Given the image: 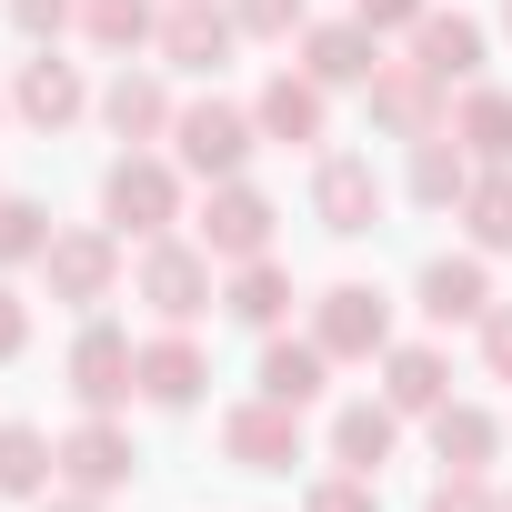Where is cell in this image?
I'll use <instances>...</instances> for the list:
<instances>
[{
  "label": "cell",
  "mask_w": 512,
  "mask_h": 512,
  "mask_svg": "<svg viewBox=\"0 0 512 512\" xmlns=\"http://www.w3.org/2000/svg\"><path fill=\"white\" fill-rule=\"evenodd\" d=\"M221 452H231L241 472H292V462H302V412L272 402V392H262V402H231V412H221Z\"/></svg>",
  "instance_id": "cell-6"
},
{
  "label": "cell",
  "mask_w": 512,
  "mask_h": 512,
  "mask_svg": "<svg viewBox=\"0 0 512 512\" xmlns=\"http://www.w3.org/2000/svg\"><path fill=\"white\" fill-rule=\"evenodd\" d=\"M21 342H31V302L0 282V362H21Z\"/></svg>",
  "instance_id": "cell-37"
},
{
  "label": "cell",
  "mask_w": 512,
  "mask_h": 512,
  "mask_svg": "<svg viewBox=\"0 0 512 512\" xmlns=\"http://www.w3.org/2000/svg\"><path fill=\"white\" fill-rule=\"evenodd\" d=\"M41 251H51V211L21 201V191H0V272H11V262H41Z\"/></svg>",
  "instance_id": "cell-30"
},
{
  "label": "cell",
  "mask_w": 512,
  "mask_h": 512,
  "mask_svg": "<svg viewBox=\"0 0 512 512\" xmlns=\"http://www.w3.org/2000/svg\"><path fill=\"white\" fill-rule=\"evenodd\" d=\"M492 312V272H482V251H442V262H422V322H482Z\"/></svg>",
  "instance_id": "cell-16"
},
{
  "label": "cell",
  "mask_w": 512,
  "mask_h": 512,
  "mask_svg": "<svg viewBox=\"0 0 512 512\" xmlns=\"http://www.w3.org/2000/svg\"><path fill=\"white\" fill-rule=\"evenodd\" d=\"M201 382H211V362H201V342L161 322V332L141 342V402H161V412H191V402H201Z\"/></svg>",
  "instance_id": "cell-15"
},
{
  "label": "cell",
  "mask_w": 512,
  "mask_h": 512,
  "mask_svg": "<svg viewBox=\"0 0 512 512\" xmlns=\"http://www.w3.org/2000/svg\"><path fill=\"white\" fill-rule=\"evenodd\" d=\"M101 121H111L121 141H171V121H181V111H171V91H161L151 71H121V81L101 91Z\"/></svg>",
  "instance_id": "cell-24"
},
{
  "label": "cell",
  "mask_w": 512,
  "mask_h": 512,
  "mask_svg": "<svg viewBox=\"0 0 512 512\" xmlns=\"http://www.w3.org/2000/svg\"><path fill=\"white\" fill-rule=\"evenodd\" d=\"M131 472H141V452H131V432H121L111 412H91L81 432H61V482H71V492L101 502V492H121Z\"/></svg>",
  "instance_id": "cell-11"
},
{
  "label": "cell",
  "mask_w": 512,
  "mask_h": 512,
  "mask_svg": "<svg viewBox=\"0 0 512 512\" xmlns=\"http://www.w3.org/2000/svg\"><path fill=\"white\" fill-rule=\"evenodd\" d=\"M422 11H432V0H352V21L382 41V31H422Z\"/></svg>",
  "instance_id": "cell-35"
},
{
  "label": "cell",
  "mask_w": 512,
  "mask_h": 512,
  "mask_svg": "<svg viewBox=\"0 0 512 512\" xmlns=\"http://www.w3.org/2000/svg\"><path fill=\"white\" fill-rule=\"evenodd\" d=\"M41 272H51V302H71V312H101V302L121 292V231H51Z\"/></svg>",
  "instance_id": "cell-5"
},
{
  "label": "cell",
  "mask_w": 512,
  "mask_h": 512,
  "mask_svg": "<svg viewBox=\"0 0 512 512\" xmlns=\"http://www.w3.org/2000/svg\"><path fill=\"white\" fill-rule=\"evenodd\" d=\"M312 342H322L332 362H382V352H392V302H382L372 282H332V292L312 302Z\"/></svg>",
  "instance_id": "cell-4"
},
{
  "label": "cell",
  "mask_w": 512,
  "mask_h": 512,
  "mask_svg": "<svg viewBox=\"0 0 512 512\" xmlns=\"http://www.w3.org/2000/svg\"><path fill=\"white\" fill-rule=\"evenodd\" d=\"M231 41H241V21L211 11V0H171V11H161V61L171 71H221Z\"/></svg>",
  "instance_id": "cell-14"
},
{
  "label": "cell",
  "mask_w": 512,
  "mask_h": 512,
  "mask_svg": "<svg viewBox=\"0 0 512 512\" xmlns=\"http://www.w3.org/2000/svg\"><path fill=\"white\" fill-rule=\"evenodd\" d=\"M322 382H332V352H322V342H282V332H272V352H262V392L302 412V402H322Z\"/></svg>",
  "instance_id": "cell-26"
},
{
  "label": "cell",
  "mask_w": 512,
  "mask_h": 512,
  "mask_svg": "<svg viewBox=\"0 0 512 512\" xmlns=\"http://www.w3.org/2000/svg\"><path fill=\"white\" fill-rule=\"evenodd\" d=\"M422 512H502V492H492V482H482V472H442V482H432V502H422Z\"/></svg>",
  "instance_id": "cell-32"
},
{
  "label": "cell",
  "mask_w": 512,
  "mask_h": 512,
  "mask_svg": "<svg viewBox=\"0 0 512 512\" xmlns=\"http://www.w3.org/2000/svg\"><path fill=\"white\" fill-rule=\"evenodd\" d=\"M372 121H382L392 141H432V131H452L442 81H432L422 61H382V71H372Z\"/></svg>",
  "instance_id": "cell-8"
},
{
  "label": "cell",
  "mask_w": 512,
  "mask_h": 512,
  "mask_svg": "<svg viewBox=\"0 0 512 512\" xmlns=\"http://www.w3.org/2000/svg\"><path fill=\"white\" fill-rule=\"evenodd\" d=\"M81 31L101 51H141V41H161V11L151 0H81Z\"/></svg>",
  "instance_id": "cell-29"
},
{
  "label": "cell",
  "mask_w": 512,
  "mask_h": 512,
  "mask_svg": "<svg viewBox=\"0 0 512 512\" xmlns=\"http://www.w3.org/2000/svg\"><path fill=\"white\" fill-rule=\"evenodd\" d=\"M251 121H262V141L312 151V141H322V121H332V91H322L312 71H272V81H262V101H251Z\"/></svg>",
  "instance_id": "cell-12"
},
{
  "label": "cell",
  "mask_w": 512,
  "mask_h": 512,
  "mask_svg": "<svg viewBox=\"0 0 512 512\" xmlns=\"http://www.w3.org/2000/svg\"><path fill=\"white\" fill-rule=\"evenodd\" d=\"M11 101H21V121H31V131H61V121H81V111H91V81H81L61 51H41V61H21Z\"/></svg>",
  "instance_id": "cell-17"
},
{
  "label": "cell",
  "mask_w": 512,
  "mask_h": 512,
  "mask_svg": "<svg viewBox=\"0 0 512 512\" xmlns=\"http://www.w3.org/2000/svg\"><path fill=\"white\" fill-rule=\"evenodd\" d=\"M412 61H422L442 91H452V81H482V21H462V11H422Z\"/></svg>",
  "instance_id": "cell-19"
},
{
  "label": "cell",
  "mask_w": 512,
  "mask_h": 512,
  "mask_svg": "<svg viewBox=\"0 0 512 512\" xmlns=\"http://www.w3.org/2000/svg\"><path fill=\"white\" fill-rule=\"evenodd\" d=\"M472 151L452 141V131H432V141H412V201L422 211H462V191H472Z\"/></svg>",
  "instance_id": "cell-25"
},
{
  "label": "cell",
  "mask_w": 512,
  "mask_h": 512,
  "mask_svg": "<svg viewBox=\"0 0 512 512\" xmlns=\"http://www.w3.org/2000/svg\"><path fill=\"white\" fill-rule=\"evenodd\" d=\"M101 211H111L121 241H161V231L181 221V161H161V151H121L111 181H101Z\"/></svg>",
  "instance_id": "cell-1"
},
{
  "label": "cell",
  "mask_w": 512,
  "mask_h": 512,
  "mask_svg": "<svg viewBox=\"0 0 512 512\" xmlns=\"http://www.w3.org/2000/svg\"><path fill=\"white\" fill-rule=\"evenodd\" d=\"M302 512H382V502H372V472H332V482H312Z\"/></svg>",
  "instance_id": "cell-34"
},
{
  "label": "cell",
  "mask_w": 512,
  "mask_h": 512,
  "mask_svg": "<svg viewBox=\"0 0 512 512\" xmlns=\"http://www.w3.org/2000/svg\"><path fill=\"white\" fill-rule=\"evenodd\" d=\"M61 482V442L41 422H0V502H41Z\"/></svg>",
  "instance_id": "cell-20"
},
{
  "label": "cell",
  "mask_w": 512,
  "mask_h": 512,
  "mask_svg": "<svg viewBox=\"0 0 512 512\" xmlns=\"http://www.w3.org/2000/svg\"><path fill=\"white\" fill-rule=\"evenodd\" d=\"M382 402H392L402 422H412V412L432 422V412L452 402V362H442L432 342H402V352H382Z\"/></svg>",
  "instance_id": "cell-18"
},
{
  "label": "cell",
  "mask_w": 512,
  "mask_h": 512,
  "mask_svg": "<svg viewBox=\"0 0 512 512\" xmlns=\"http://www.w3.org/2000/svg\"><path fill=\"white\" fill-rule=\"evenodd\" d=\"M41 512H101V502H91V492H61V502H41Z\"/></svg>",
  "instance_id": "cell-38"
},
{
  "label": "cell",
  "mask_w": 512,
  "mask_h": 512,
  "mask_svg": "<svg viewBox=\"0 0 512 512\" xmlns=\"http://www.w3.org/2000/svg\"><path fill=\"white\" fill-rule=\"evenodd\" d=\"M251 141H262V121L231 111V101H181V121H171V161L191 181H241Z\"/></svg>",
  "instance_id": "cell-2"
},
{
  "label": "cell",
  "mask_w": 512,
  "mask_h": 512,
  "mask_svg": "<svg viewBox=\"0 0 512 512\" xmlns=\"http://www.w3.org/2000/svg\"><path fill=\"white\" fill-rule=\"evenodd\" d=\"M502 31H512V0H502Z\"/></svg>",
  "instance_id": "cell-39"
},
{
  "label": "cell",
  "mask_w": 512,
  "mask_h": 512,
  "mask_svg": "<svg viewBox=\"0 0 512 512\" xmlns=\"http://www.w3.org/2000/svg\"><path fill=\"white\" fill-rule=\"evenodd\" d=\"M492 412L482 402H442L432 412V452H442V472H492Z\"/></svg>",
  "instance_id": "cell-27"
},
{
  "label": "cell",
  "mask_w": 512,
  "mask_h": 512,
  "mask_svg": "<svg viewBox=\"0 0 512 512\" xmlns=\"http://www.w3.org/2000/svg\"><path fill=\"white\" fill-rule=\"evenodd\" d=\"M452 141H462L482 171H512V91L472 81V91H462V111H452Z\"/></svg>",
  "instance_id": "cell-22"
},
{
  "label": "cell",
  "mask_w": 512,
  "mask_h": 512,
  "mask_svg": "<svg viewBox=\"0 0 512 512\" xmlns=\"http://www.w3.org/2000/svg\"><path fill=\"white\" fill-rule=\"evenodd\" d=\"M231 21H241L251 41H302V31H312V0H231Z\"/></svg>",
  "instance_id": "cell-31"
},
{
  "label": "cell",
  "mask_w": 512,
  "mask_h": 512,
  "mask_svg": "<svg viewBox=\"0 0 512 512\" xmlns=\"http://www.w3.org/2000/svg\"><path fill=\"white\" fill-rule=\"evenodd\" d=\"M392 442H402V412H392V402H342V412H332V462H342V472H382Z\"/></svg>",
  "instance_id": "cell-21"
},
{
  "label": "cell",
  "mask_w": 512,
  "mask_h": 512,
  "mask_svg": "<svg viewBox=\"0 0 512 512\" xmlns=\"http://www.w3.org/2000/svg\"><path fill=\"white\" fill-rule=\"evenodd\" d=\"M221 312H231V322H251V332H282V312H292V272L272 262V251H262V262H231Z\"/></svg>",
  "instance_id": "cell-23"
},
{
  "label": "cell",
  "mask_w": 512,
  "mask_h": 512,
  "mask_svg": "<svg viewBox=\"0 0 512 512\" xmlns=\"http://www.w3.org/2000/svg\"><path fill=\"white\" fill-rule=\"evenodd\" d=\"M312 211H322V231L362 241V231L382 221V171H372L362 151H322V171H312Z\"/></svg>",
  "instance_id": "cell-9"
},
{
  "label": "cell",
  "mask_w": 512,
  "mask_h": 512,
  "mask_svg": "<svg viewBox=\"0 0 512 512\" xmlns=\"http://www.w3.org/2000/svg\"><path fill=\"white\" fill-rule=\"evenodd\" d=\"M11 21H21V41H41V51H51V41L81 21V0H11Z\"/></svg>",
  "instance_id": "cell-33"
},
{
  "label": "cell",
  "mask_w": 512,
  "mask_h": 512,
  "mask_svg": "<svg viewBox=\"0 0 512 512\" xmlns=\"http://www.w3.org/2000/svg\"><path fill=\"white\" fill-rule=\"evenodd\" d=\"M272 201L262 191H251V181H211V211H201V251H211V262H262V251H272Z\"/></svg>",
  "instance_id": "cell-7"
},
{
  "label": "cell",
  "mask_w": 512,
  "mask_h": 512,
  "mask_svg": "<svg viewBox=\"0 0 512 512\" xmlns=\"http://www.w3.org/2000/svg\"><path fill=\"white\" fill-rule=\"evenodd\" d=\"M502 512H512V492H502Z\"/></svg>",
  "instance_id": "cell-40"
},
{
  "label": "cell",
  "mask_w": 512,
  "mask_h": 512,
  "mask_svg": "<svg viewBox=\"0 0 512 512\" xmlns=\"http://www.w3.org/2000/svg\"><path fill=\"white\" fill-rule=\"evenodd\" d=\"M71 392H81L91 412H121V402L141 392V342L111 332V322H91V332L71 342Z\"/></svg>",
  "instance_id": "cell-10"
},
{
  "label": "cell",
  "mask_w": 512,
  "mask_h": 512,
  "mask_svg": "<svg viewBox=\"0 0 512 512\" xmlns=\"http://www.w3.org/2000/svg\"><path fill=\"white\" fill-rule=\"evenodd\" d=\"M462 221H472V251H512V171H472Z\"/></svg>",
  "instance_id": "cell-28"
},
{
  "label": "cell",
  "mask_w": 512,
  "mask_h": 512,
  "mask_svg": "<svg viewBox=\"0 0 512 512\" xmlns=\"http://www.w3.org/2000/svg\"><path fill=\"white\" fill-rule=\"evenodd\" d=\"M482 372L512 382V312H482Z\"/></svg>",
  "instance_id": "cell-36"
},
{
  "label": "cell",
  "mask_w": 512,
  "mask_h": 512,
  "mask_svg": "<svg viewBox=\"0 0 512 512\" xmlns=\"http://www.w3.org/2000/svg\"><path fill=\"white\" fill-rule=\"evenodd\" d=\"M302 71H312L322 91H372L382 41H372L362 21H312V31H302Z\"/></svg>",
  "instance_id": "cell-13"
},
{
  "label": "cell",
  "mask_w": 512,
  "mask_h": 512,
  "mask_svg": "<svg viewBox=\"0 0 512 512\" xmlns=\"http://www.w3.org/2000/svg\"><path fill=\"white\" fill-rule=\"evenodd\" d=\"M131 292H141V302H151V312H161L171 332H191V322H201V312L221 302V292H211V251H201V241H171V231H161V241L141 251Z\"/></svg>",
  "instance_id": "cell-3"
}]
</instances>
